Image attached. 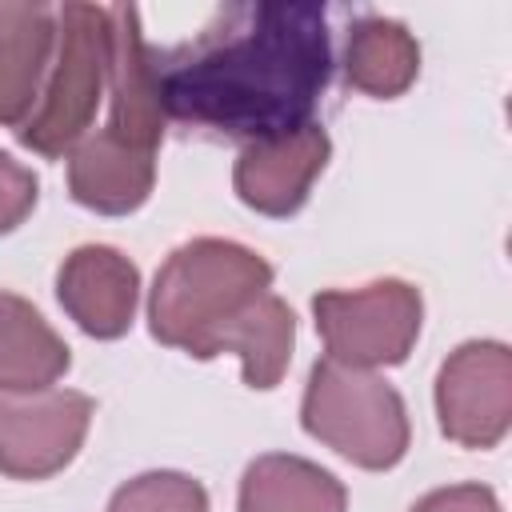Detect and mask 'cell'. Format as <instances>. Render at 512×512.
I'll list each match as a JSON object with an SVG mask.
<instances>
[{
    "mask_svg": "<svg viewBox=\"0 0 512 512\" xmlns=\"http://www.w3.org/2000/svg\"><path fill=\"white\" fill-rule=\"evenodd\" d=\"M168 120L232 140H264L312 124L332 80V36L320 4H224L176 48H152Z\"/></svg>",
    "mask_w": 512,
    "mask_h": 512,
    "instance_id": "6da1fadb",
    "label": "cell"
},
{
    "mask_svg": "<svg viewBox=\"0 0 512 512\" xmlns=\"http://www.w3.org/2000/svg\"><path fill=\"white\" fill-rule=\"evenodd\" d=\"M168 116L160 108L152 48L132 4H112V64H108V120L68 152V192L80 208L100 216H128L144 208L156 188V152Z\"/></svg>",
    "mask_w": 512,
    "mask_h": 512,
    "instance_id": "7a4b0ae2",
    "label": "cell"
},
{
    "mask_svg": "<svg viewBox=\"0 0 512 512\" xmlns=\"http://www.w3.org/2000/svg\"><path fill=\"white\" fill-rule=\"evenodd\" d=\"M272 292V264L236 240L196 236L168 252L148 292V328L196 360L224 356L228 336Z\"/></svg>",
    "mask_w": 512,
    "mask_h": 512,
    "instance_id": "3957f363",
    "label": "cell"
},
{
    "mask_svg": "<svg viewBox=\"0 0 512 512\" xmlns=\"http://www.w3.org/2000/svg\"><path fill=\"white\" fill-rule=\"evenodd\" d=\"M112 64V4H64L56 8V48L32 116L16 128V140L44 160L68 156L96 120L108 96Z\"/></svg>",
    "mask_w": 512,
    "mask_h": 512,
    "instance_id": "277c9868",
    "label": "cell"
},
{
    "mask_svg": "<svg viewBox=\"0 0 512 512\" xmlns=\"http://www.w3.org/2000/svg\"><path fill=\"white\" fill-rule=\"evenodd\" d=\"M300 424L312 440L368 472L396 468L412 440L404 396L384 376L336 364L328 356L308 372Z\"/></svg>",
    "mask_w": 512,
    "mask_h": 512,
    "instance_id": "5b68a950",
    "label": "cell"
},
{
    "mask_svg": "<svg viewBox=\"0 0 512 512\" xmlns=\"http://www.w3.org/2000/svg\"><path fill=\"white\" fill-rule=\"evenodd\" d=\"M312 320L328 360L348 368H392L416 348L424 296L400 276H380L364 288H328L312 296Z\"/></svg>",
    "mask_w": 512,
    "mask_h": 512,
    "instance_id": "8992f818",
    "label": "cell"
},
{
    "mask_svg": "<svg viewBox=\"0 0 512 512\" xmlns=\"http://www.w3.org/2000/svg\"><path fill=\"white\" fill-rule=\"evenodd\" d=\"M436 420L460 448H496L512 428V348L464 340L436 372Z\"/></svg>",
    "mask_w": 512,
    "mask_h": 512,
    "instance_id": "52a82bcc",
    "label": "cell"
},
{
    "mask_svg": "<svg viewBox=\"0 0 512 512\" xmlns=\"http://www.w3.org/2000/svg\"><path fill=\"white\" fill-rule=\"evenodd\" d=\"M92 396L76 388L0 392V472L8 480H48L84 448Z\"/></svg>",
    "mask_w": 512,
    "mask_h": 512,
    "instance_id": "ba28073f",
    "label": "cell"
},
{
    "mask_svg": "<svg viewBox=\"0 0 512 512\" xmlns=\"http://www.w3.org/2000/svg\"><path fill=\"white\" fill-rule=\"evenodd\" d=\"M328 156L332 140L316 120L280 136L248 140L232 164V188L240 204L260 216H296L316 176L328 168Z\"/></svg>",
    "mask_w": 512,
    "mask_h": 512,
    "instance_id": "9c48e42d",
    "label": "cell"
},
{
    "mask_svg": "<svg viewBox=\"0 0 512 512\" xmlns=\"http://www.w3.org/2000/svg\"><path fill=\"white\" fill-rule=\"evenodd\" d=\"M56 300L92 340H120L140 304V268L112 244H80L56 268Z\"/></svg>",
    "mask_w": 512,
    "mask_h": 512,
    "instance_id": "30bf717a",
    "label": "cell"
},
{
    "mask_svg": "<svg viewBox=\"0 0 512 512\" xmlns=\"http://www.w3.org/2000/svg\"><path fill=\"white\" fill-rule=\"evenodd\" d=\"M56 48V12L48 4L0 0V124L20 128L44 88Z\"/></svg>",
    "mask_w": 512,
    "mask_h": 512,
    "instance_id": "8fae6325",
    "label": "cell"
},
{
    "mask_svg": "<svg viewBox=\"0 0 512 512\" xmlns=\"http://www.w3.org/2000/svg\"><path fill=\"white\" fill-rule=\"evenodd\" d=\"M72 368V348L16 292H0V392L52 388Z\"/></svg>",
    "mask_w": 512,
    "mask_h": 512,
    "instance_id": "7c38bea8",
    "label": "cell"
},
{
    "mask_svg": "<svg viewBox=\"0 0 512 512\" xmlns=\"http://www.w3.org/2000/svg\"><path fill=\"white\" fill-rule=\"evenodd\" d=\"M236 512H348V492L304 456L264 452L240 476Z\"/></svg>",
    "mask_w": 512,
    "mask_h": 512,
    "instance_id": "4fadbf2b",
    "label": "cell"
},
{
    "mask_svg": "<svg viewBox=\"0 0 512 512\" xmlns=\"http://www.w3.org/2000/svg\"><path fill=\"white\" fill-rule=\"evenodd\" d=\"M420 76V44L392 16H360L344 40V80L372 100L404 96Z\"/></svg>",
    "mask_w": 512,
    "mask_h": 512,
    "instance_id": "5bb4252c",
    "label": "cell"
},
{
    "mask_svg": "<svg viewBox=\"0 0 512 512\" xmlns=\"http://www.w3.org/2000/svg\"><path fill=\"white\" fill-rule=\"evenodd\" d=\"M292 348H296V312L276 292H264L224 344V352H232L240 360L244 384L260 388V392H268L284 380V372L292 364Z\"/></svg>",
    "mask_w": 512,
    "mask_h": 512,
    "instance_id": "9a60e30c",
    "label": "cell"
},
{
    "mask_svg": "<svg viewBox=\"0 0 512 512\" xmlns=\"http://www.w3.org/2000/svg\"><path fill=\"white\" fill-rule=\"evenodd\" d=\"M108 512H208V492L188 472H140L120 484L108 500Z\"/></svg>",
    "mask_w": 512,
    "mask_h": 512,
    "instance_id": "2e32d148",
    "label": "cell"
},
{
    "mask_svg": "<svg viewBox=\"0 0 512 512\" xmlns=\"http://www.w3.org/2000/svg\"><path fill=\"white\" fill-rule=\"evenodd\" d=\"M40 200V180L28 164H20L16 156L0 152V236L16 232L32 208Z\"/></svg>",
    "mask_w": 512,
    "mask_h": 512,
    "instance_id": "e0dca14e",
    "label": "cell"
},
{
    "mask_svg": "<svg viewBox=\"0 0 512 512\" xmlns=\"http://www.w3.org/2000/svg\"><path fill=\"white\" fill-rule=\"evenodd\" d=\"M408 512H504L496 492L488 484H448V488H432L428 496H420Z\"/></svg>",
    "mask_w": 512,
    "mask_h": 512,
    "instance_id": "ac0fdd59",
    "label": "cell"
}]
</instances>
